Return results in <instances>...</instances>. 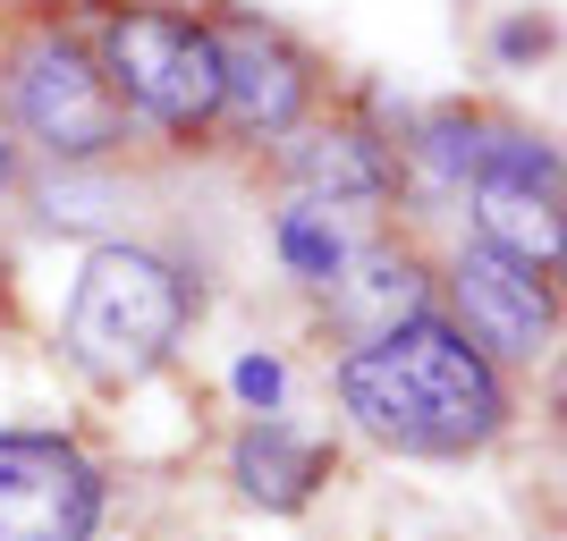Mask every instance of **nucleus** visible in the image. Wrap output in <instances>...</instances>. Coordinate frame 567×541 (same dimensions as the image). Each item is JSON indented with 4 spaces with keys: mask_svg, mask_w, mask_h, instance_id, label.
Masks as SVG:
<instances>
[{
    "mask_svg": "<svg viewBox=\"0 0 567 541\" xmlns=\"http://www.w3.org/2000/svg\"><path fill=\"white\" fill-rule=\"evenodd\" d=\"M237 398L246 406H280V355H246V364H237Z\"/></svg>",
    "mask_w": 567,
    "mask_h": 541,
    "instance_id": "ddd939ff",
    "label": "nucleus"
},
{
    "mask_svg": "<svg viewBox=\"0 0 567 541\" xmlns=\"http://www.w3.org/2000/svg\"><path fill=\"white\" fill-rule=\"evenodd\" d=\"M331 296H339V313H348L364 339H381V330H399V322H415V313H424V262L373 246L348 280H331ZM364 339H355V347H364Z\"/></svg>",
    "mask_w": 567,
    "mask_h": 541,
    "instance_id": "9b49d317",
    "label": "nucleus"
},
{
    "mask_svg": "<svg viewBox=\"0 0 567 541\" xmlns=\"http://www.w3.org/2000/svg\"><path fill=\"white\" fill-rule=\"evenodd\" d=\"M187 313L195 296L178 280V262L144 254V246H94L69 296V355L102 389H127L169 364V347L187 339Z\"/></svg>",
    "mask_w": 567,
    "mask_h": 541,
    "instance_id": "f03ea898",
    "label": "nucleus"
},
{
    "mask_svg": "<svg viewBox=\"0 0 567 541\" xmlns=\"http://www.w3.org/2000/svg\"><path fill=\"white\" fill-rule=\"evenodd\" d=\"M474 246L525 262V271H559V187H534V178H474Z\"/></svg>",
    "mask_w": 567,
    "mask_h": 541,
    "instance_id": "6e6552de",
    "label": "nucleus"
},
{
    "mask_svg": "<svg viewBox=\"0 0 567 541\" xmlns=\"http://www.w3.org/2000/svg\"><path fill=\"white\" fill-rule=\"evenodd\" d=\"M9 111L60 162H94L111 144H127V111H118L102 60L76 34H60V25H43V34L18 43V60H9Z\"/></svg>",
    "mask_w": 567,
    "mask_h": 541,
    "instance_id": "20e7f679",
    "label": "nucleus"
},
{
    "mask_svg": "<svg viewBox=\"0 0 567 541\" xmlns=\"http://www.w3.org/2000/svg\"><path fill=\"white\" fill-rule=\"evenodd\" d=\"M280 169L313 204H381L390 195V144L364 136V127H313L280 153Z\"/></svg>",
    "mask_w": 567,
    "mask_h": 541,
    "instance_id": "1a4fd4ad",
    "label": "nucleus"
},
{
    "mask_svg": "<svg viewBox=\"0 0 567 541\" xmlns=\"http://www.w3.org/2000/svg\"><path fill=\"white\" fill-rule=\"evenodd\" d=\"M229 474H237V491L255 499V508H280V517H288V508H306V499H313V482L331 474V448L262 415V424H246V431H237Z\"/></svg>",
    "mask_w": 567,
    "mask_h": 541,
    "instance_id": "9d476101",
    "label": "nucleus"
},
{
    "mask_svg": "<svg viewBox=\"0 0 567 541\" xmlns=\"http://www.w3.org/2000/svg\"><path fill=\"white\" fill-rule=\"evenodd\" d=\"M450 305H457L450 330L483 364H492V355L534 364V355H550V339H559V296H550V280L525 271V262H508V254H492V246H457Z\"/></svg>",
    "mask_w": 567,
    "mask_h": 541,
    "instance_id": "423d86ee",
    "label": "nucleus"
},
{
    "mask_svg": "<svg viewBox=\"0 0 567 541\" xmlns=\"http://www.w3.org/2000/svg\"><path fill=\"white\" fill-rule=\"evenodd\" d=\"M102 474L60 431H0V541H94Z\"/></svg>",
    "mask_w": 567,
    "mask_h": 541,
    "instance_id": "39448f33",
    "label": "nucleus"
},
{
    "mask_svg": "<svg viewBox=\"0 0 567 541\" xmlns=\"http://www.w3.org/2000/svg\"><path fill=\"white\" fill-rule=\"evenodd\" d=\"M102 76L118 111H144L169 136H195L220 118V51L204 18L178 9H111L102 18Z\"/></svg>",
    "mask_w": 567,
    "mask_h": 541,
    "instance_id": "7ed1b4c3",
    "label": "nucleus"
},
{
    "mask_svg": "<svg viewBox=\"0 0 567 541\" xmlns=\"http://www.w3.org/2000/svg\"><path fill=\"white\" fill-rule=\"evenodd\" d=\"M9 178H18V153H9V136H0V187H9Z\"/></svg>",
    "mask_w": 567,
    "mask_h": 541,
    "instance_id": "4468645a",
    "label": "nucleus"
},
{
    "mask_svg": "<svg viewBox=\"0 0 567 541\" xmlns=\"http://www.w3.org/2000/svg\"><path fill=\"white\" fill-rule=\"evenodd\" d=\"M213 51H220V118L237 136H288L306 118V60L288 34L255 18H220Z\"/></svg>",
    "mask_w": 567,
    "mask_h": 541,
    "instance_id": "0eeeda50",
    "label": "nucleus"
},
{
    "mask_svg": "<svg viewBox=\"0 0 567 541\" xmlns=\"http://www.w3.org/2000/svg\"><path fill=\"white\" fill-rule=\"evenodd\" d=\"M339 398L381 448L399 457H466L508 424V389L483 355L457 339L450 322H415L381 330L339 364Z\"/></svg>",
    "mask_w": 567,
    "mask_h": 541,
    "instance_id": "f257e3e1",
    "label": "nucleus"
},
{
    "mask_svg": "<svg viewBox=\"0 0 567 541\" xmlns=\"http://www.w3.org/2000/svg\"><path fill=\"white\" fill-rule=\"evenodd\" d=\"M280 254H288V271L297 280H313V288H331L339 271H348V246H339V229L322 212H280Z\"/></svg>",
    "mask_w": 567,
    "mask_h": 541,
    "instance_id": "f8f14e48",
    "label": "nucleus"
}]
</instances>
